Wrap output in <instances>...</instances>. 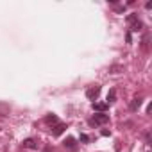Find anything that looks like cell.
Masks as SVG:
<instances>
[{
    "label": "cell",
    "instance_id": "cell-14",
    "mask_svg": "<svg viewBox=\"0 0 152 152\" xmlns=\"http://www.w3.org/2000/svg\"><path fill=\"white\" fill-rule=\"evenodd\" d=\"M125 39H127V43H131V41H132V36H131V32H127V36H125Z\"/></svg>",
    "mask_w": 152,
    "mask_h": 152
},
{
    "label": "cell",
    "instance_id": "cell-11",
    "mask_svg": "<svg viewBox=\"0 0 152 152\" xmlns=\"http://www.w3.org/2000/svg\"><path fill=\"white\" fill-rule=\"evenodd\" d=\"M122 70H124V68H122V66H118V64H116V66H111V68H109V72H111V73H120Z\"/></svg>",
    "mask_w": 152,
    "mask_h": 152
},
{
    "label": "cell",
    "instance_id": "cell-7",
    "mask_svg": "<svg viewBox=\"0 0 152 152\" xmlns=\"http://www.w3.org/2000/svg\"><path fill=\"white\" fill-rule=\"evenodd\" d=\"M140 106H141V99H134V100L131 102V109H132V111H136Z\"/></svg>",
    "mask_w": 152,
    "mask_h": 152
},
{
    "label": "cell",
    "instance_id": "cell-13",
    "mask_svg": "<svg viewBox=\"0 0 152 152\" xmlns=\"http://www.w3.org/2000/svg\"><path fill=\"white\" fill-rule=\"evenodd\" d=\"M90 140H91V138H90L88 134H81V141H83V143H88Z\"/></svg>",
    "mask_w": 152,
    "mask_h": 152
},
{
    "label": "cell",
    "instance_id": "cell-4",
    "mask_svg": "<svg viewBox=\"0 0 152 152\" xmlns=\"http://www.w3.org/2000/svg\"><path fill=\"white\" fill-rule=\"evenodd\" d=\"M64 129H66V124H56L52 129V136H59L61 132H64Z\"/></svg>",
    "mask_w": 152,
    "mask_h": 152
},
{
    "label": "cell",
    "instance_id": "cell-10",
    "mask_svg": "<svg viewBox=\"0 0 152 152\" xmlns=\"http://www.w3.org/2000/svg\"><path fill=\"white\" fill-rule=\"evenodd\" d=\"M115 100H116V91L111 90V91L107 93V102H115Z\"/></svg>",
    "mask_w": 152,
    "mask_h": 152
},
{
    "label": "cell",
    "instance_id": "cell-1",
    "mask_svg": "<svg viewBox=\"0 0 152 152\" xmlns=\"http://www.w3.org/2000/svg\"><path fill=\"white\" fill-rule=\"evenodd\" d=\"M109 122V115L106 113H95L93 118H90V125H104Z\"/></svg>",
    "mask_w": 152,
    "mask_h": 152
},
{
    "label": "cell",
    "instance_id": "cell-5",
    "mask_svg": "<svg viewBox=\"0 0 152 152\" xmlns=\"http://www.w3.org/2000/svg\"><path fill=\"white\" fill-rule=\"evenodd\" d=\"M141 27H143V23L138 20V22H134V23H131V31L132 32H138V31H141Z\"/></svg>",
    "mask_w": 152,
    "mask_h": 152
},
{
    "label": "cell",
    "instance_id": "cell-2",
    "mask_svg": "<svg viewBox=\"0 0 152 152\" xmlns=\"http://www.w3.org/2000/svg\"><path fill=\"white\" fill-rule=\"evenodd\" d=\"M99 95H100V86H99V84L91 86V88H90V90L86 91V97H88L90 100H95V99H97Z\"/></svg>",
    "mask_w": 152,
    "mask_h": 152
},
{
    "label": "cell",
    "instance_id": "cell-3",
    "mask_svg": "<svg viewBox=\"0 0 152 152\" xmlns=\"http://www.w3.org/2000/svg\"><path fill=\"white\" fill-rule=\"evenodd\" d=\"M107 107H109V106H107L106 102H93V109L99 111V113H106Z\"/></svg>",
    "mask_w": 152,
    "mask_h": 152
},
{
    "label": "cell",
    "instance_id": "cell-6",
    "mask_svg": "<svg viewBox=\"0 0 152 152\" xmlns=\"http://www.w3.org/2000/svg\"><path fill=\"white\" fill-rule=\"evenodd\" d=\"M23 147H27V148H36L38 145H36V141H34L32 138H29V140H25V141H23Z\"/></svg>",
    "mask_w": 152,
    "mask_h": 152
},
{
    "label": "cell",
    "instance_id": "cell-8",
    "mask_svg": "<svg viewBox=\"0 0 152 152\" xmlns=\"http://www.w3.org/2000/svg\"><path fill=\"white\" fill-rule=\"evenodd\" d=\"M45 122L47 124H57V116L56 115H47L45 116Z\"/></svg>",
    "mask_w": 152,
    "mask_h": 152
},
{
    "label": "cell",
    "instance_id": "cell-9",
    "mask_svg": "<svg viewBox=\"0 0 152 152\" xmlns=\"http://www.w3.org/2000/svg\"><path fill=\"white\" fill-rule=\"evenodd\" d=\"M64 147H68V148H75V140H73V138H66V140H64Z\"/></svg>",
    "mask_w": 152,
    "mask_h": 152
},
{
    "label": "cell",
    "instance_id": "cell-12",
    "mask_svg": "<svg viewBox=\"0 0 152 152\" xmlns=\"http://www.w3.org/2000/svg\"><path fill=\"white\" fill-rule=\"evenodd\" d=\"M127 22H129V23H134V22H138V16H136V15H129V16H127Z\"/></svg>",
    "mask_w": 152,
    "mask_h": 152
}]
</instances>
